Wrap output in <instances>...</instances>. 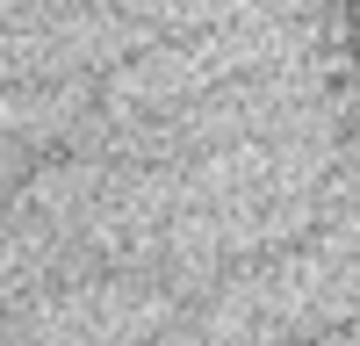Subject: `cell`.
<instances>
[{
	"mask_svg": "<svg viewBox=\"0 0 360 346\" xmlns=\"http://www.w3.org/2000/svg\"><path fill=\"white\" fill-rule=\"evenodd\" d=\"M346 22H353V58H360V0H346Z\"/></svg>",
	"mask_w": 360,
	"mask_h": 346,
	"instance_id": "6da1fadb",
	"label": "cell"
}]
</instances>
